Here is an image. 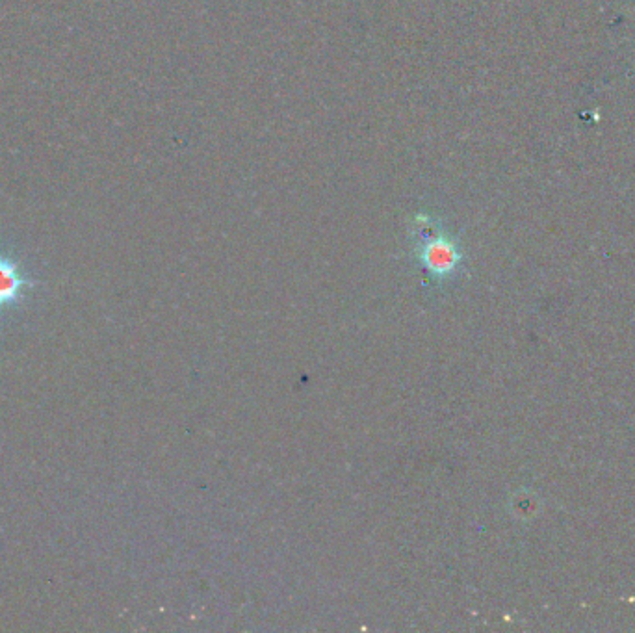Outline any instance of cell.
<instances>
[{"label":"cell","instance_id":"6da1fadb","mask_svg":"<svg viewBox=\"0 0 635 633\" xmlns=\"http://www.w3.org/2000/svg\"><path fill=\"white\" fill-rule=\"evenodd\" d=\"M32 286H36V281L21 272L19 262L0 251V311L17 305Z\"/></svg>","mask_w":635,"mask_h":633}]
</instances>
